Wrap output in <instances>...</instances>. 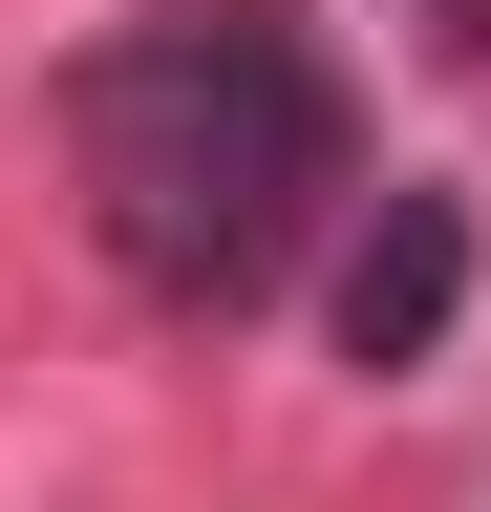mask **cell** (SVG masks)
<instances>
[{
	"mask_svg": "<svg viewBox=\"0 0 491 512\" xmlns=\"http://www.w3.org/2000/svg\"><path fill=\"white\" fill-rule=\"evenodd\" d=\"M449 320H470V192H385V214L342 235V363H449Z\"/></svg>",
	"mask_w": 491,
	"mask_h": 512,
	"instance_id": "cell-2",
	"label": "cell"
},
{
	"mask_svg": "<svg viewBox=\"0 0 491 512\" xmlns=\"http://www.w3.org/2000/svg\"><path fill=\"white\" fill-rule=\"evenodd\" d=\"M65 150H86L107 256L171 320H257L321 256V214L363 192V107L278 0H150L65 64Z\"/></svg>",
	"mask_w": 491,
	"mask_h": 512,
	"instance_id": "cell-1",
	"label": "cell"
}]
</instances>
